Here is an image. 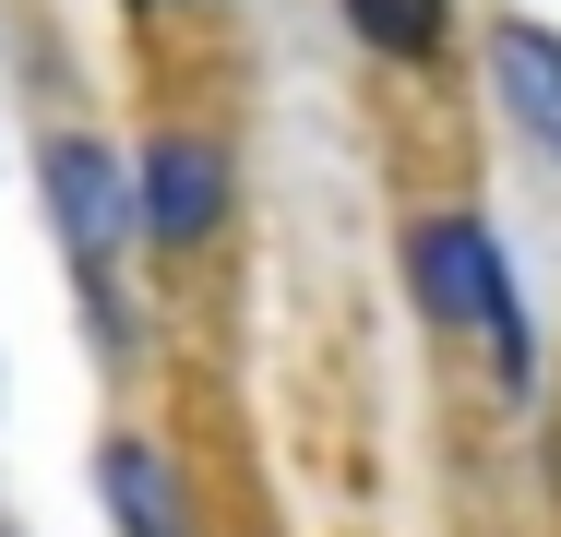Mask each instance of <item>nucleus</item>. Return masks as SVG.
<instances>
[{"label":"nucleus","mask_w":561,"mask_h":537,"mask_svg":"<svg viewBox=\"0 0 561 537\" xmlns=\"http://www.w3.org/2000/svg\"><path fill=\"white\" fill-rule=\"evenodd\" d=\"M407 275H419V311H431V322L478 334V358H490V382H502V395H526V382H538L526 299H514V275H502V239H490L478 215H431V227L407 239Z\"/></svg>","instance_id":"f257e3e1"},{"label":"nucleus","mask_w":561,"mask_h":537,"mask_svg":"<svg viewBox=\"0 0 561 537\" xmlns=\"http://www.w3.org/2000/svg\"><path fill=\"white\" fill-rule=\"evenodd\" d=\"M36 180H48V215H60L72 263L96 275V263H108V239L131 227V180H119V156L96 144V132H60V144L36 156Z\"/></svg>","instance_id":"f03ea898"},{"label":"nucleus","mask_w":561,"mask_h":537,"mask_svg":"<svg viewBox=\"0 0 561 537\" xmlns=\"http://www.w3.org/2000/svg\"><path fill=\"white\" fill-rule=\"evenodd\" d=\"M131 204H144V227H156L168 251H192V239L227 215V156H216V144H192V132L144 144V180H131Z\"/></svg>","instance_id":"7ed1b4c3"},{"label":"nucleus","mask_w":561,"mask_h":537,"mask_svg":"<svg viewBox=\"0 0 561 537\" xmlns=\"http://www.w3.org/2000/svg\"><path fill=\"white\" fill-rule=\"evenodd\" d=\"M490 84H502V119H514L538 156H561V36L550 24L514 12V24L490 36Z\"/></svg>","instance_id":"20e7f679"},{"label":"nucleus","mask_w":561,"mask_h":537,"mask_svg":"<svg viewBox=\"0 0 561 537\" xmlns=\"http://www.w3.org/2000/svg\"><path fill=\"white\" fill-rule=\"evenodd\" d=\"M108 514L131 537H180V490H168V466L144 442H108Z\"/></svg>","instance_id":"39448f33"},{"label":"nucleus","mask_w":561,"mask_h":537,"mask_svg":"<svg viewBox=\"0 0 561 537\" xmlns=\"http://www.w3.org/2000/svg\"><path fill=\"white\" fill-rule=\"evenodd\" d=\"M346 24L370 48H394V60H431L443 48V0H346Z\"/></svg>","instance_id":"423d86ee"}]
</instances>
